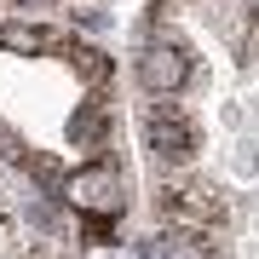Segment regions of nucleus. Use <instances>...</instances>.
I'll return each instance as SVG.
<instances>
[{"label": "nucleus", "instance_id": "obj_4", "mask_svg": "<svg viewBox=\"0 0 259 259\" xmlns=\"http://www.w3.org/2000/svg\"><path fill=\"white\" fill-rule=\"evenodd\" d=\"M161 259H213V248H207V236H190V231H173L161 242Z\"/></svg>", "mask_w": 259, "mask_h": 259}, {"label": "nucleus", "instance_id": "obj_5", "mask_svg": "<svg viewBox=\"0 0 259 259\" xmlns=\"http://www.w3.org/2000/svg\"><path fill=\"white\" fill-rule=\"evenodd\" d=\"M0 47H6V52H47V47H52V35H40V29H18V23H6V29H0Z\"/></svg>", "mask_w": 259, "mask_h": 259}, {"label": "nucleus", "instance_id": "obj_3", "mask_svg": "<svg viewBox=\"0 0 259 259\" xmlns=\"http://www.w3.org/2000/svg\"><path fill=\"white\" fill-rule=\"evenodd\" d=\"M139 81L150 93H179V87L190 81V58L179 52L173 40H156V47L144 52V64H139Z\"/></svg>", "mask_w": 259, "mask_h": 259}, {"label": "nucleus", "instance_id": "obj_2", "mask_svg": "<svg viewBox=\"0 0 259 259\" xmlns=\"http://www.w3.org/2000/svg\"><path fill=\"white\" fill-rule=\"evenodd\" d=\"M64 196H69L81 213L98 219V213H115V207H121V179H115V167L98 161V167H87V173H75L69 185H64Z\"/></svg>", "mask_w": 259, "mask_h": 259}, {"label": "nucleus", "instance_id": "obj_1", "mask_svg": "<svg viewBox=\"0 0 259 259\" xmlns=\"http://www.w3.org/2000/svg\"><path fill=\"white\" fill-rule=\"evenodd\" d=\"M144 144L156 150L161 161H190V150H196V121L179 110V104H161V110L144 115Z\"/></svg>", "mask_w": 259, "mask_h": 259}]
</instances>
